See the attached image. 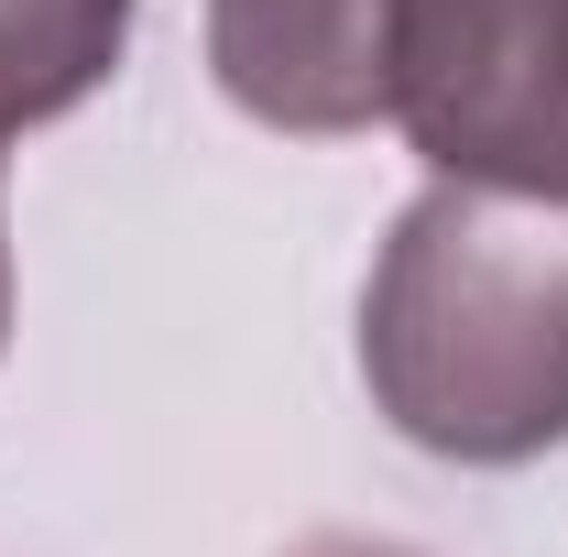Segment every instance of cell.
<instances>
[{
    "instance_id": "cell-5",
    "label": "cell",
    "mask_w": 568,
    "mask_h": 557,
    "mask_svg": "<svg viewBox=\"0 0 568 557\" xmlns=\"http://www.w3.org/2000/svg\"><path fill=\"white\" fill-rule=\"evenodd\" d=\"M284 557H426V547H405V536H351V525H328V536H295Z\"/></svg>"
},
{
    "instance_id": "cell-1",
    "label": "cell",
    "mask_w": 568,
    "mask_h": 557,
    "mask_svg": "<svg viewBox=\"0 0 568 557\" xmlns=\"http://www.w3.org/2000/svg\"><path fill=\"white\" fill-rule=\"evenodd\" d=\"M372 416L426 459L525 470L568 448V198L437 175L361 284Z\"/></svg>"
},
{
    "instance_id": "cell-4",
    "label": "cell",
    "mask_w": 568,
    "mask_h": 557,
    "mask_svg": "<svg viewBox=\"0 0 568 557\" xmlns=\"http://www.w3.org/2000/svg\"><path fill=\"white\" fill-rule=\"evenodd\" d=\"M142 0H0V142L67 121L132 55Z\"/></svg>"
},
{
    "instance_id": "cell-6",
    "label": "cell",
    "mask_w": 568,
    "mask_h": 557,
    "mask_svg": "<svg viewBox=\"0 0 568 557\" xmlns=\"http://www.w3.org/2000/svg\"><path fill=\"white\" fill-rule=\"evenodd\" d=\"M0 350H11V219H0Z\"/></svg>"
},
{
    "instance_id": "cell-2",
    "label": "cell",
    "mask_w": 568,
    "mask_h": 557,
    "mask_svg": "<svg viewBox=\"0 0 568 557\" xmlns=\"http://www.w3.org/2000/svg\"><path fill=\"white\" fill-rule=\"evenodd\" d=\"M394 132L426 175L568 198V0H394Z\"/></svg>"
},
{
    "instance_id": "cell-3",
    "label": "cell",
    "mask_w": 568,
    "mask_h": 557,
    "mask_svg": "<svg viewBox=\"0 0 568 557\" xmlns=\"http://www.w3.org/2000/svg\"><path fill=\"white\" fill-rule=\"evenodd\" d=\"M209 67L263 132H372L394 121V0H209Z\"/></svg>"
}]
</instances>
